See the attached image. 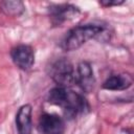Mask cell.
I'll return each instance as SVG.
<instances>
[{"label":"cell","instance_id":"11","mask_svg":"<svg viewBox=\"0 0 134 134\" xmlns=\"http://www.w3.org/2000/svg\"><path fill=\"white\" fill-rule=\"evenodd\" d=\"M124 2H125L124 0H102V1H99V4L104 7H111V6L120 5Z\"/></svg>","mask_w":134,"mask_h":134},{"label":"cell","instance_id":"5","mask_svg":"<svg viewBox=\"0 0 134 134\" xmlns=\"http://www.w3.org/2000/svg\"><path fill=\"white\" fill-rule=\"evenodd\" d=\"M48 12H49V18L51 23L57 26L58 25L60 26L66 21H69L75 18L80 14L79 7L69 3L50 5L48 8Z\"/></svg>","mask_w":134,"mask_h":134},{"label":"cell","instance_id":"6","mask_svg":"<svg viewBox=\"0 0 134 134\" xmlns=\"http://www.w3.org/2000/svg\"><path fill=\"white\" fill-rule=\"evenodd\" d=\"M75 83L86 93L93 91L95 87V76L89 62L83 61L77 65L75 71Z\"/></svg>","mask_w":134,"mask_h":134},{"label":"cell","instance_id":"2","mask_svg":"<svg viewBox=\"0 0 134 134\" xmlns=\"http://www.w3.org/2000/svg\"><path fill=\"white\" fill-rule=\"evenodd\" d=\"M103 31L104 26L100 24L88 23L75 26L65 35L62 41V48L67 51L76 50L89 40L102 35Z\"/></svg>","mask_w":134,"mask_h":134},{"label":"cell","instance_id":"3","mask_svg":"<svg viewBox=\"0 0 134 134\" xmlns=\"http://www.w3.org/2000/svg\"><path fill=\"white\" fill-rule=\"evenodd\" d=\"M50 76L60 87L69 88L75 83V70L66 59H59L51 65Z\"/></svg>","mask_w":134,"mask_h":134},{"label":"cell","instance_id":"9","mask_svg":"<svg viewBox=\"0 0 134 134\" xmlns=\"http://www.w3.org/2000/svg\"><path fill=\"white\" fill-rule=\"evenodd\" d=\"M132 77L129 74H113L109 76L103 84V88L111 91L126 90L132 85Z\"/></svg>","mask_w":134,"mask_h":134},{"label":"cell","instance_id":"4","mask_svg":"<svg viewBox=\"0 0 134 134\" xmlns=\"http://www.w3.org/2000/svg\"><path fill=\"white\" fill-rule=\"evenodd\" d=\"M10 58L14 64L21 70L27 71L35 64V51L31 46L20 44L10 50Z\"/></svg>","mask_w":134,"mask_h":134},{"label":"cell","instance_id":"7","mask_svg":"<svg viewBox=\"0 0 134 134\" xmlns=\"http://www.w3.org/2000/svg\"><path fill=\"white\" fill-rule=\"evenodd\" d=\"M38 128L41 134H63L65 131V122L63 118L57 114L43 113L39 118Z\"/></svg>","mask_w":134,"mask_h":134},{"label":"cell","instance_id":"10","mask_svg":"<svg viewBox=\"0 0 134 134\" xmlns=\"http://www.w3.org/2000/svg\"><path fill=\"white\" fill-rule=\"evenodd\" d=\"M0 10L9 17H19L25 12V5L19 0H4L0 2Z\"/></svg>","mask_w":134,"mask_h":134},{"label":"cell","instance_id":"8","mask_svg":"<svg viewBox=\"0 0 134 134\" xmlns=\"http://www.w3.org/2000/svg\"><path fill=\"white\" fill-rule=\"evenodd\" d=\"M32 108L31 105H22L16 114V128L18 134H31L32 132Z\"/></svg>","mask_w":134,"mask_h":134},{"label":"cell","instance_id":"1","mask_svg":"<svg viewBox=\"0 0 134 134\" xmlns=\"http://www.w3.org/2000/svg\"><path fill=\"white\" fill-rule=\"evenodd\" d=\"M48 102L63 109L68 117H75L89 109L86 98L66 87L57 86L48 92Z\"/></svg>","mask_w":134,"mask_h":134}]
</instances>
